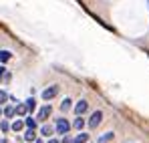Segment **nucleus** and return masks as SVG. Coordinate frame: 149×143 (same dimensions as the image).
I'll use <instances>...</instances> for the list:
<instances>
[{"mask_svg":"<svg viewBox=\"0 0 149 143\" xmlns=\"http://www.w3.org/2000/svg\"><path fill=\"white\" fill-rule=\"evenodd\" d=\"M54 129H56V133H61V135H67V133L71 131V123L65 119V117H61V119H56V125H54Z\"/></svg>","mask_w":149,"mask_h":143,"instance_id":"nucleus-1","label":"nucleus"},{"mask_svg":"<svg viewBox=\"0 0 149 143\" xmlns=\"http://www.w3.org/2000/svg\"><path fill=\"white\" fill-rule=\"evenodd\" d=\"M103 121V111H95L91 117H89V129H97Z\"/></svg>","mask_w":149,"mask_h":143,"instance_id":"nucleus-2","label":"nucleus"},{"mask_svg":"<svg viewBox=\"0 0 149 143\" xmlns=\"http://www.w3.org/2000/svg\"><path fill=\"white\" fill-rule=\"evenodd\" d=\"M56 93H58V85H50L49 89L42 91V99H45V101H50L52 97H56Z\"/></svg>","mask_w":149,"mask_h":143,"instance_id":"nucleus-3","label":"nucleus"},{"mask_svg":"<svg viewBox=\"0 0 149 143\" xmlns=\"http://www.w3.org/2000/svg\"><path fill=\"white\" fill-rule=\"evenodd\" d=\"M87 109H89V103H87L85 99H81V101H79V103L74 105V113H77V115H83V113H85Z\"/></svg>","mask_w":149,"mask_h":143,"instance_id":"nucleus-4","label":"nucleus"},{"mask_svg":"<svg viewBox=\"0 0 149 143\" xmlns=\"http://www.w3.org/2000/svg\"><path fill=\"white\" fill-rule=\"evenodd\" d=\"M50 113H52L50 105H45V107H40V111H38V119H40V121H47V119L50 117Z\"/></svg>","mask_w":149,"mask_h":143,"instance_id":"nucleus-5","label":"nucleus"},{"mask_svg":"<svg viewBox=\"0 0 149 143\" xmlns=\"http://www.w3.org/2000/svg\"><path fill=\"white\" fill-rule=\"evenodd\" d=\"M87 141H89V133H79L73 139V143H87Z\"/></svg>","mask_w":149,"mask_h":143,"instance_id":"nucleus-6","label":"nucleus"},{"mask_svg":"<svg viewBox=\"0 0 149 143\" xmlns=\"http://www.w3.org/2000/svg\"><path fill=\"white\" fill-rule=\"evenodd\" d=\"M4 115L10 119V117H14L16 115V107H12V105H8V107H4Z\"/></svg>","mask_w":149,"mask_h":143,"instance_id":"nucleus-7","label":"nucleus"},{"mask_svg":"<svg viewBox=\"0 0 149 143\" xmlns=\"http://www.w3.org/2000/svg\"><path fill=\"white\" fill-rule=\"evenodd\" d=\"M24 139L28 143H30V141H36V133H34V129H28V131H26V133H24Z\"/></svg>","mask_w":149,"mask_h":143,"instance_id":"nucleus-8","label":"nucleus"},{"mask_svg":"<svg viewBox=\"0 0 149 143\" xmlns=\"http://www.w3.org/2000/svg\"><path fill=\"white\" fill-rule=\"evenodd\" d=\"M40 135L50 137V135H52V127H50V125H42V127H40Z\"/></svg>","mask_w":149,"mask_h":143,"instance_id":"nucleus-9","label":"nucleus"},{"mask_svg":"<svg viewBox=\"0 0 149 143\" xmlns=\"http://www.w3.org/2000/svg\"><path fill=\"white\" fill-rule=\"evenodd\" d=\"M113 137H115V133L109 131V133H105V135H101V137H99V143H107V141H111Z\"/></svg>","mask_w":149,"mask_h":143,"instance_id":"nucleus-10","label":"nucleus"},{"mask_svg":"<svg viewBox=\"0 0 149 143\" xmlns=\"http://www.w3.org/2000/svg\"><path fill=\"white\" fill-rule=\"evenodd\" d=\"M10 57H12V52H10V50H0V63L10 61Z\"/></svg>","mask_w":149,"mask_h":143,"instance_id":"nucleus-11","label":"nucleus"},{"mask_svg":"<svg viewBox=\"0 0 149 143\" xmlns=\"http://www.w3.org/2000/svg\"><path fill=\"white\" fill-rule=\"evenodd\" d=\"M74 129H83V127H85V119H83V117H81V115H77V119H74Z\"/></svg>","mask_w":149,"mask_h":143,"instance_id":"nucleus-12","label":"nucleus"},{"mask_svg":"<svg viewBox=\"0 0 149 143\" xmlns=\"http://www.w3.org/2000/svg\"><path fill=\"white\" fill-rule=\"evenodd\" d=\"M26 107H28V111H34V109H36V101H34V97L26 99Z\"/></svg>","mask_w":149,"mask_h":143,"instance_id":"nucleus-13","label":"nucleus"},{"mask_svg":"<svg viewBox=\"0 0 149 143\" xmlns=\"http://www.w3.org/2000/svg\"><path fill=\"white\" fill-rule=\"evenodd\" d=\"M10 127H12V131H22V127H24V121H14Z\"/></svg>","mask_w":149,"mask_h":143,"instance_id":"nucleus-14","label":"nucleus"},{"mask_svg":"<svg viewBox=\"0 0 149 143\" xmlns=\"http://www.w3.org/2000/svg\"><path fill=\"white\" fill-rule=\"evenodd\" d=\"M24 125L28 127V129H36V121L32 119V117H26V119H24Z\"/></svg>","mask_w":149,"mask_h":143,"instance_id":"nucleus-15","label":"nucleus"},{"mask_svg":"<svg viewBox=\"0 0 149 143\" xmlns=\"http://www.w3.org/2000/svg\"><path fill=\"white\" fill-rule=\"evenodd\" d=\"M26 111H28L26 103H22V105H16V113H18V115H26Z\"/></svg>","mask_w":149,"mask_h":143,"instance_id":"nucleus-16","label":"nucleus"},{"mask_svg":"<svg viewBox=\"0 0 149 143\" xmlns=\"http://www.w3.org/2000/svg\"><path fill=\"white\" fill-rule=\"evenodd\" d=\"M69 109H71V99H65L61 103V111H69Z\"/></svg>","mask_w":149,"mask_h":143,"instance_id":"nucleus-17","label":"nucleus"},{"mask_svg":"<svg viewBox=\"0 0 149 143\" xmlns=\"http://www.w3.org/2000/svg\"><path fill=\"white\" fill-rule=\"evenodd\" d=\"M6 101H8V93H6V91H0V105L6 103Z\"/></svg>","mask_w":149,"mask_h":143,"instance_id":"nucleus-18","label":"nucleus"},{"mask_svg":"<svg viewBox=\"0 0 149 143\" xmlns=\"http://www.w3.org/2000/svg\"><path fill=\"white\" fill-rule=\"evenodd\" d=\"M0 129H2V131H8V129H10V125H8L6 121H2V123H0Z\"/></svg>","mask_w":149,"mask_h":143,"instance_id":"nucleus-19","label":"nucleus"},{"mask_svg":"<svg viewBox=\"0 0 149 143\" xmlns=\"http://www.w3.org/2000/svg\"><path fill=\"white\" fill-rule=\"evenodd\" d=\"M4 77H6V69L0 65V79H4Z\"/></svg>","mask_w":149,"mask_h":143,"instance_id":"nucleus-20","label":"nucleus"},{"mask_svg":"<svg viewBox=\"0 0 149 143\" xmlns=\"http://www.w3.org/2000/svg\"><path fill=\"white\" fill-rule=\"evenodd\" d=\"M63 143H73V139H71L69 135H65V137H63Z\"/></svg>","mask_w":149,"mask_h":143,"instance_id":"nucleus-21","label":"nucleus"},{"mask_svg":"<svg viewBox=\"0 0 149 143\" xmlns=\"http://www.w3.org/2000/svg\"><path fill=\"white\" fill-rule=\"evenodd\" d=\"M49 143H61L58 139H49Z\"/></svg>","mask_w":149,"mask_h":143,"instance_id":"nucleus-22","label":"nucleus"},{"mask_svg":"<svg viewBox=\"0 0 149 143\" xmlns=\"http://www.w3.org/2000/svg\"><path fill=\"white\" fill-rule=\"evenodd\" d=\"M0 115H4V109H2V107H0Z\"/></svg>","mask_w":149,"mask_h":143,"instance_id":"nucleus-23","label":"nucleus"},{"mask_svg":"<svg viewBox=\"0 0 149 143\" xmlns=\"http://www.w3.org/2000/svg\"><path fill=\"white\" fill-rule=\"evenodd\" d=\"M34 143H42V139H36V141H34Z\"/></svg>","mask_w":149,"mask_h":143,"instance_id":"nucleus-24","label":"nucleus"},{"mask_svg":"<svg viewBox=\"0 0 149 143\" xmlns=\"http://www.w3.org/2000/svg\"><path fill=\"white\" fill-rule=\"evenodd\" d=\"M147 2H149V0H147Z\"/></svg>","mask_w":149,"mask_h":143,"instance_id":"nucleus-25","label":"nucleus"}]
</instances>
